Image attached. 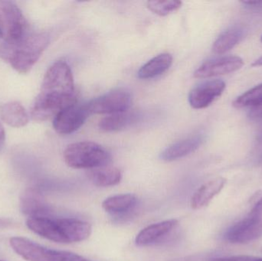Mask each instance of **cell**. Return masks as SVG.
Masks as SVG:
<instances>
[{
    "label": "cell",
    "instance_id": "obj_7",
    "mask_svg": "<svg viewBox=\"0 0 262 261\" xmlns=\"http://www.w3.org/2000/svg\"><path fill=\"white\" fill-rule=\"evenodd\" d=\"M26 20L21 9L11 1L0 0V35L4 42L15 43L26 36Z\"/></svg>",
    "mask_w": 262,
    "mask_h": 261
},
{
    "label": "cell",
    "instance_id": "obj_15",
    "mask_svg": "<svg viewBox=\"0 0 262 261\" xmlns=\"http://www.w3.org/2000/svg\"><path fill=\"white\" fill-rule=\"evenodd\" d=\"M203 142L201 136H192L179 141L169 146L160 154V159L166 162H172L185 157L200 148Z\"/></svg>",
    "mask_w": 262,
    "mask_h": 261
},
{
    "label": "cell",
    "instance_id": "obj_26",
    "mask_svg": "<svg viewBox=\"0 0 262 261\" xmlns=\"http://www.w3.org/2000/svg\"><path fill=\"white\" fill-rule=\"evenodd\" d=\"M6 143V132H5L4 127L0 123V151L3 150Z\"/></svg>",
    "mask_w": 262,
    "mask_h": 261
},
{
    "label": "cell",
    "instance_id": "obj_29",
    "mask_svg": "<svg viewBox=\"0 0 262 261\" xmlns=\"http://www.w3.org/2000/svg\"><path fill=\"white\" fill-rule=\"evenodd\" d=\"M261 41L262 42V36L261 37Z\"/></svg>",
    "mask_w": 262,
    "mask_h": 261
},
{
    "label": "cell",
    "instance_id": "obj_27",
    "mask_svg": "<svg viewBox=\"0 0 262 261\" xmlns=\"http://www.w3.org/2000/svg\"><path fill=\"white\" fill-rule=\"evenodd\" d=\"M242 3L245 5H249V6H256L261 5L262 1H257V0H255V1H243Z\"/></svg>",
    "mask_w": 262,
    "mask_h": 261
},
{
    "label": "cell",
    "instance_id": "obj_2",
    "mask_svg": "<svg viewBox=\"0 0 262 261\" xmlns=\"http://www.w3.org/2000/svg\"><path fill=\"white\" fill-rule=\"evenodd\" d=\"M26 225L41 238L61 244L84 242L90 237L92 231L90 224L72 218H29Z\"/></svg>",
    "mask_w": 262,
    "mask_h": 261
},
{
    "label": "cell",
    "instance_id": "obj_28",
    "mask_svg": "<svg viewBox=\"0 0 262 261\" xmlns=\"http://www.w3.org/2000/svg\"><path fill=\"white\" fill-rule=\"evenodd\" d=\"M252 67H260V66H262V56L260 57L258 59L255 60L253 63L252 64Z\"/></svg>",
    "mask_w": 262,
    "mask_h": 261
},
{
    "label": "cell",
    "instance_id": "obj_21",
    "mask_svg": "<svg viewBox=\"0 0 262 261\" xmlns=\"http://www.w3.org/2000/svg\"><path fill=\"white\" fill-rule=\"evenodd\" d=\"M243 36V32L238 28H232L221 34L214 41L212 52L216 55H223L233 49Z\"/></svg>",
    "mask_w": 262,
    "mask_h": 261
},
{
    "label": "cell",
    "instance_id": "obj_9",
    "mask_svg": "<svg viewBox=\"0 0 262 261\" xmlns=\"http://www.w3.org/2000/svg\"><path fill=\"white\" fill-rule=\"evenodd\" d=\"M91 113L87 104L78 102L59 112L53 119V127L61 135L71 134L82 127Z\"/></svg>",
    "mask_w": 262,
    "mask_h": 261
},
{
    "label": "cell",
    "instance_id": "obj_17",
    "mask_svg": "<svg viewBox=\"0 0 262 261\" xmlns=\"http://www.w3.org/2000/svg\"><path fill=\"white\" fill-rule=\"evenodd\" d=\"M172 64V57L170 54H160L142 66L137 76L140 79L144 80L156 78L165 73Z\"/></svg>",
    "mask_w": 262,
    "mask_h": 261
},
{
    "label": "cell",
    "instance_id": "obj_5",
    "mask_svg": "<svg viewBox=\"0 0 262 261\" xmlns=\"http://www.w3.org/2000/svg\"><path fill=\"white\" fill-rule=\"evenodd\" d=\"M10 245L17 254L28 261H91L69 251L45 248L26 238H12Z\"/></svg>",
    "mask_w": 262,
    "mask_h": 261
},
{
    "label": "cell",
    "instance_id": "obj_19",
    "mask_svg": "<svg viewBox=\"0 0 262 261\" xmlns=\"http://www.w3.org/2000/svg\"><path fill=\"white\" fill-rule=\"evenodd\" d=\"M137 115L127 111L114 113L103 118L99 123V128L104 132H115L122 130L137 121Z\"/></svg>",
    "mask_w": 262,
    "mask_h": 261
},
{
    "label": "cell",
    "instance_id": "obj_10",
    "mask_svg": "<svg viewBox=\"0 0 262 261\" xmlns=\"http://www.w3.org/2000/svg\"><path fill=\"white\" fill-rule=\"evenodd\" d=\"M226 87V83L222 80H210L202 83L189 93V104L197 110L206 108L223 94Z\"/></svg>",
    "mask_w": 262,
    "mask_h": 261
},
{
    "label": "cell",
    "instance_id": "obj_23",
    "mask_svg": "<svg viewBox=\"0 0 262 261\" xmlns=\"http://www.w3.org/2000/svg\"><path fill=\"white\" fill-rule=\"evenodd\" d=\"M148 9L154 13L166 16L169 14L172 13L180 9L182 2L177 0H166V1H149L146 3Z\"/></svg>",
    "mask_w": 262,
    "mask_h": 261
},
{
    "label": "cell",
    "instance_id": "obj_12",
    "mask_svg": "<svg viewBox=\"0 0 262 261\" xmlns=\"http://www.w3.org/2000/svg\"><path fill=\"white\" fill-rule=\"evenodd\" d=\"M178 223L177 219H169L146 227L136 237V245L138 247H146L155 243L159 239L170 232Z\"/></svg>",
    "mask_w": 262,
    "mask_h": 261
},
{
    "label": "cell",
    "instance_id": "obj_24",
    "mask_svg": "<svg viewBox=\"0 0 262 261\" xmlns=\"http://www.w3.org/2000/svg\"><path fill=\"white\" fill-rule=\"evenodd\" d=\"M211 261H262V258L261 257H254V256L238 255L215 258Z\"/></svg>",
    "mask_w": 262,
    "mask_h": 261
},
{
    "label": "cell",
    "instance_id": "obj_16",
    "mask_svg": "<svg viewBox=\"0 0 262 261\" xmlns=\"http://www.w3.org/2000/svg\"><path fill=\"white\" fill-rule=\"evenodd\" d=\"M0 118L5 124L14 128L27 125L29 116L25 107L18 101H10L0 107Z\"/></svg>",
    "mask_w": 262,
    "mask_h": 261
},
{
    "label": "cell",
    "instance_id": "obj_31",
    "mask_svg": "<svg viewBox=\"0 0 262 261\" xmlns=\"http://www.w3.org/2000/svg\"><path fill=\"white\" fill-rule=\"evenodd\" d=\"M0 261H3V260H0Z\"/></svg>",
    "mask_w": 262,
    "mask_h": 261
},
{
    "label": "cell",
    "instance_id": "obj_4",
    "mask_svg": "<svg viewBox=\"0 0 262 261\" xmlns=\"http://www.w3.org/2000/svg\"><path fill=\"white\" fill-rule=\"evenodd\" d=\"M64 159L71 168L92 170L108 165L112 156L99 144L82 141L68 146L64 151Z\"/></svg>",
    "mask_w": 262,
    "mask_h": 261
},
{
    "label": "cell",
    "instance_id": "obj_1",
    "mask_svg": "<svg viewBox=\"0 0 262 261\" xmlns=\"http://www.w3.org/2000/svg\"><path fill=\"white\" fill-rule=\"evenodd\" d=\"M77 101L71 67L64 61L54 63L46 72L39 93L31 107V118L44 122Z\"/></svg>",
    "mask_w": 262,
    "mask_h": 261
},
{
    "label": "cell",
    "instance_id": "obj_30",
    "mask_svg": "<svg viewBox=\"0 0 262 261\" xmlns=\"http://www.w3.org/2000/svg\"><path fill=\"white\" fill-rule=\"evenodd\" d=\"M0 38H2L1 35H0Z\"/></svg>",
    "mask_w": 262,
    "mask_h": 261
},
{
    "label": "cell",
    "instance_id": "obj_25",
    "mask_svg": "<svg viewBox=\"0 0 262 261\" xmlns=\"http://www.w3.org/2000/svg\"><path fill=\"white\" fill-rule=\"evenodd\" d=\"M249 116L253 121L262 120V103L252 107L249 111Z\"/></svg>",
    "mask_w": 262,
    "mask_h": 261
},
{
    "label": "cell",
    "instance_id": "obj_20",
    "mask_svg": "<svg viewBox=\"0 0 262 261\" xmlns=\"http://www.w3.org/2000/svg\"><path fill=\"white\" fill-rule=\"evenodd\" d=\"M137 204V198L133 194H121L107 198L103 202L102 207L111 214H122L130 211Z\"/></svg>",
    "mask_w": 262,
    "mask_h": 261
},
{
    "label": "cell",
    "instance_id": "obj_11",
    "mask_svg": "<svg viewBox=\"0 0 262 261\" xmlns=\"http://www.w3.org/2000/svg\"><path fill=\"white\" fill-rule=\"evenodd\" d=\"M244 65L243 58L238 56H225L203 63L194 72V78H208L228 75L236 72Z\"/></svg>",
    "mask_w": 262,
    "mask_h": 261
},
{
    "label": "cell",
    "instance_id": "obj_3",
    "mask_svg": "<svg viewBox=\"0 0 262 261\" xmlns=\"http://www.w3.org/2000/svg\"><path fill=\"white\" fill-rule=\"evenodd\" d=\"M49 42V35L45 32L26 35L17 42L2 44L0 58L18 73L27 74L38 61Z\"/></svg>",
    "mask_w": 262,
    "mask_h": 261
},
{
    "label": "cell",
    "instance_id": "obj_13",
    "mask_svg": "<svg viewBox=\"0 0 262 261\" xmlns=\"http://www.w3.org/2000/svg\"><path fill=\"white\" fill-rule=\"evenodd\" d=\"M226 183V179L218 177L202 185L191 199V207L197 210L207 206L213 198L220 194Z\"/></svg>",
    "mask_w": 262,
    "mask_h": 261
},
{
    "label": "cell",
    "instance_id": "obj_8",
    "mask_svg": "<svg viewBox=\"0 0 262 261\" xmlns=\"http://www.w3.org/2000/svg\"><path fill=\"white\" fill-rule=\"evenodd\" d=\"M132 98L130 92L124 89H115L88 103L91 114H114L127 111Z\"/></svg>",
    "mask_w": 262,
    "mask_h": 261
},
{
    "label": "cell",
    "instance_id": "obj_18",
    "mask_svg": "<svg viewBox=\"0 0 262 261\" xmlns=\"http://www.w3.org/2000/svg\"><path fill=\"white\" fill-rule=\"evenodd\" d=\"M89 176L97 186L111 187L121 182L122 173L119 169L108 165L90 170Z\"/></svg>",
    "mask_w": 262,
    "mask_h": 261
},
{
    "label": "cell",
    "instance_id": "obj_22",
    "mask_svg": "<svg viewBox=\"0 0 262 261\" xmlns=\"http://www.w3.org/2000/svg\"><path fill=\"white\" fill-rule=\"evenodd\" d=\"M262 103V84L255 86L253 88L245 92L241 96L237 98L232 103L233 107L236 108L254 107Z\"/></svg>",
    "mask_w": 262,
    "mask_h": 261
},
{
    "label": "cell",
    "instance_id": "obj_6",
    "mask_svg": "<svg viewBox=\"0 0 262 261\" xmlns=\"http://www.w3.org/2000/svg\"><path fill=\"white\" fill-rule=\"evenodd\" d=\"M225 236L228 242L233 244L250 243L261 237L262 197L247 217L231 227Z\"/></svg>",
    "mask_w": 262,
    "mask_h": 261
},
{
    "label": "cell",
    "instance_id": "obj_14",
    "mask_svg": "<svg viewBox=\"0 0 262 261\" xmlns=\"http://www.w3.org/2000/svg\"><path fill=\"white\" fill-rule=\"evenodd\" d=\"M20 208L29 218L44 217L49 212V207L41 195L33 188L26 190L20 199Z\"/></svg>",
    "mask_w": 262,
    "mask_h": 261
}]
</instances>
